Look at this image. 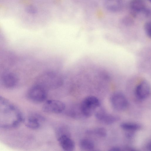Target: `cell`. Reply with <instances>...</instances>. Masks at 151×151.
I'll list each match as a JSON object with an SVG mask.
<instances>
[{
	"instance_id": "cell-1",
	"label": "cell",
	"mask_w": 151,
	"mask_h": 151,
	"mask_svg": "<svg viewBox=\"0 0 151 151\" xmlns=\"http://www.w3.org/2000/svg\"><path fill=\"white\" fill-rule=\"evenodd\" d=\"M25 118L13 104L0 95V128L16 127L24 121Z\"/></svg>"
},
{
	"instance_id": "cell-2",
	"label": "cell",
	"mask_w": 151,
	"mask_h": 151,
	"mask_svg": "<svg viewBox=\"0 0 151 151\" xmlns=\"http://www.w3.org/2000/svg\"><path fill=\"white\" fill-rule=\"evenodd\" d=\"M99 99L93 96L86 97L82 101L79 109L82 115L86 117L91 116L100 106Z\"/></svg>"
},
{
	"instance_id": "cell-3",
	"label": "cell",
	"mask_w": 151,
	"mask_h": 151,
	"mask_svg": "<svg viewBox=\"0 0 151 151\" xmlns=\"http://www.w3.org/2000/svg\"><path fill=\"white\" fill-rule=\"evenodd\" d=\"M27 96L31 101L35 103H40L45 101L47 97V93L45 87L37 84L30 88Z\"/></svg>"
},
{
	"instance_id": "cell-4",
	"label": "cell",
	"mask_w": 151,
	"mask_h": 151,
	"mask_svg": "<svg viewBox=\"0 0 151 151\" xmlns=\"http://www.w3.org/2000/svg\"><path fill=\"white\" fill-rule=\"evenodd\" d=\"M38 81L43 84L51 86H57L61 84L62 82L61 77L58 73L53 71H47L40 75L38 77Z\"/></svg>"
},
{
	"instance_id": "cell-5",
	"label": "cell",
	"mask_w": 151,
	"mask_h": 151,
	"mask_svg": "<svg viewBox=\"0 0 151 151\" xmlns=\"http://www.w3.org/2000/svg\"><path fill=\"white\" fill-rule=\"evenodd\" d=\"M129 7L131 13L134 17H136L140 13L146 17L150 15V10L146 6L143 0H131Z\"/></svg>"
},
{
	"instance_id": "cell-6",
	"label": "cell",
	"mask_w": 151,
	"mask_h": 151,
	"mask_svg": "<svg viewBox=\"0 0 151 151\" xmlns=\"http://www.w3.org/2000/svg\"><path fill=\"white\" fill-rule=\"evenodd\" d=\"M110 100L112 106L117 111H123L128 106V100L125 96L121 92H117L113 93Z\"/></svg>"
},
{
	"instance_id": "cell-7",
	"label": "cell",
	"mask_w": 151,
	"mask_h": 151,
	"mask_svg": "<svg viewBox=\"0 0 151 151\" xmlns=\"http://www.w3.org/2000/svg\"><path fill=\"white\" fill-rule=\"evenodd\" d=\"M65 104L62 101L55 100L46 101L43 104L42 109L46 113L59 114L64 110Z\"/></svg>"
},
{
	"instance_id": "cell-8",
	"label": "cell",
	"mask_w": 151,
	"mask_h": 151,
	"mask_svg": "<svg viewBox=\"0 0 151 151\" xmlns=\"http://www.w3.org/2000/svg\"><path fill=\"white\" fill-rule=\"evenodd\" d=\"M60 146L64 150L71 151L75 148V143L70 136V132H68L56 136Z\"/></svg>"
},
{
	"instance_id": "cell-9",
	"label": "cell",
	"mask_w": 151,
	"mask_h": 151,
	"mask_svg": "<svg viewBox=\"0 0 151 151\" xmlns=\"http://www.w3.org/2000/svg\"><path fill=\"white\" fill-rule=\"evenodd\" d=\"M150 93V84L145 80H143L139 82L136 86L135 90L136 97L141 100L147 99L149 96Z\"/></svg>"
},
{
	"instance_id": "cell-10",
	"label": "cell",
	"mask_w": 151,
	"mask_h": 151,
	"mask_svg": "<svg viewBox=\"0 0 151 151\" xmlns=\"http://www.w3.org/2000/svg\"><path fill=\"white\" fill-rule=\"evenodd\" d=\"M45 120V119L42 116L37 114L33 113L28 116L25 120V124L28 128L33 129H39L42 123Z\"/></svg>"
},
{
	"instance_id": "cell-11",
	"label": "cell",
	"mask_w": 151,
	"mask_h": 151,
	"mask_svg": "<svg viewBox=\"0 0 151 151\" xmlns=\"http://www.w3.org/2000/svg\"><path fill=\"white\" fill-rule=\"evenodd\" d=\"M95 116L98 120L106 124H112L116 122L119 119L118 116L108 114L103 109L95 111Z\"/></svg>"
},
{
	"instance_id": "cell-12",
	"label": "cell",
	"mask_w": 151,
	"mask_h": 151,
	"mask_svg": "<svg viewBox=\"0 0 151 151\" xmlns=\"http://www.w3.org/2000/svg\"><path fill=\"white\" fill-rule=\"evenodd\" d=\"M3 85L5 88L11 89L15 87L19 82L17 76L15 73L9 72L4 74L1 79Z\"/></svg>"
},
{
	"instance_id": "cell-13",
	"label": "cell",
	"mask_w": 151,
	"mask_h": 151,
	"mask_svg": "<svg viewBox=\"0 0 151 151\" xmlns=\"http://www.w3.org/2000/svg\"><path fill=\"white\" fill-rule=\"evenodd\" d=\"M123 0H104V5L109 11L118 12L121 11L124 6Z\"/></svg>"
},
{
	"instance_id": "cell-14",
	"label": "cell",
	"mask_w": 151,
	"mask_h": 151,
	"mask_svg": "<svg viewBox=\"0 0 151 151\" xmlns=\"http://www.w3.org/2000/svg\"><path fill=\"white\" fill-rule=\"evenodd\" d=\"M121 128L128 132H134L140 129L141 126L139 124L132 122H125L120 124Z\"/></svg>"
},
{
	"instance_id": "cell-15",
	"label": "cell",
	"mask_w": 151,
	"mask_h": 151,
	"mask_svg": "<svg viewBox=\"0 0 151 151\" xmlns=\"http://www.w3.org/2000/svg\"><path fill=\"white\" fill-rule=\"evenodd\" d=\"M79 146L83 150H91L94 149V144L91 140L84 138L81 140L79 142Z\"/></svg>"
},
{
	"instance_id": "cell-16",
	"label": "cell",
	"mask_w": 151,
	"mask_h": 151,
	"mask_svg": "<svg viewBox=\"0 0 151 151\" xmlns=\"http://www.w3.org/2000/svg\"><path fill=\"white\" fill-rule=\"evenodd\" d=\"M88 133L100 137H105L107 135L106 129L103 127H98L89 131Z\"/></svg>"
},
{
	"instance_id": "cell-17",
	"label": "cell",
	"mask_w": 151,
	"mask_h": 151,
	"mask_svg": "<svg viewBox=\"0 0 151 151\" xmlns=\"http://www.w3.org/2000/svg\"><path fill=\"white\" fill-rule=\"evenodd\" d=\"M25 11L27 13L31 14H36L37 12V9L36 7L31 5L27 6L25 8Z\"/></svg>"
},
{
	"instance_id": "cell-18",
	"label": "cell",
	"mask_w": 151,
	"mask_h": 151,
	"mask_svg": "<svg viewBox=\"0 0 151 151\" xmlns=\"http://www.w3.org/2000/svg\"><path fill=\"white\" fill-rule=\"evenodd\" d=\"M144 29L147 36L150 38L151 36V25L150 22H147L145 23Z\"/></svg>"
},
{
	"instance_id": "cell-19",
	"label": "cell",
	"mask_w": 151,
	"mask_h": 151,
	"mask_svg": "<svg viewBox=\"0 0 151 151\" xmlns=\"http://www.w3.org/2000/svg\"><path fill=\"white\" fill-rule=\"evenodd\" d=\"M122 22L124 24L127 25H130L133 22L132 19L129 17H124L122 19Z\"/></svg>"
},
{
	"instance_id": "cell-20",
	"label": "cell",
	"mask_w": 151,
	"mask_h": 151,
	"mask_svg": "<svg viewBox=\"0 0 151 151\" xmlns=\"http://www.w3.org/2000/svg\"><path fill=\"white\" fill-rule=\"evenodd\" d=\"M151 148L150 141H149L146 144L145 146V148L147 150H150Z\"/></svg>"
},
{
	"instance_id": "cell-21",
	"label": "cell",
	"mask_w": 151,
	"mask_h": 151,
	"mask_svg": "<svg viewBox=\"0 0 151 151\" xmlns=\"http://www.w3.org/2000/svg\"><path fill=\"white\" fill-rule=\"evenodd\" d=\"M110 150L113 151H119L121 150V149L119 147H113L110 149Z\"/></svg>"
},
{
	"instance_id": "cell-22",
	"label": "cell",
	"mask_w": 151,
	"mask_h": 151,
	"mask_svg": "<svg viewBox=\"0 0 151 151\" xmlns=\"http://www.w3.org/2000/svg\"><path fill=\"white\" fill-rule=\"evenodd\" d=\"M148 0L150 2H151V0Z\"/></svg>"
}]
</instances>
